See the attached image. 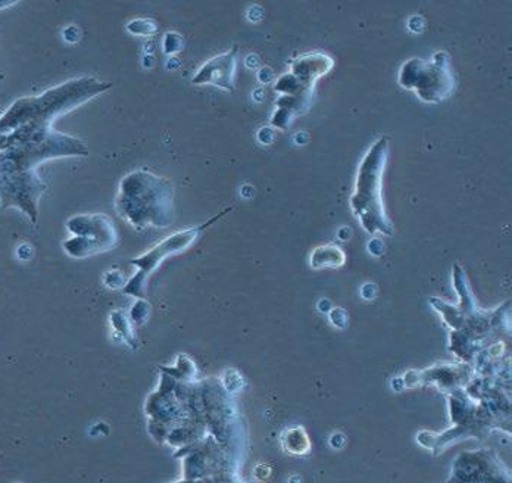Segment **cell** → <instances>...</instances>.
<instances>
[{
  "label": "cell",
  "mask_w": 512,
  "mask_h": 483,
  "mask_svg": "<svg viewBox=\"0 0 512 483\" xmlns=\"http://www.w3.org/2000/svg\"><path fill=\"white\" fill-rule=\"evenodd\" d=\"M8 136V146L0 151V204L18 208L37 223L46 190L37 174L39 165L58 158L89 157L90 149L78 137L56 132L46 121L26 124Z\"/></svg>",
  "instance_id": "cell-1"
},
{
  "label": "cell",
  "mask_w": 512,
  "mask_h": 483,
  "mask_svg": "<svg viewBox=\"0 0 512 483\" xmlns=\"http://www.w3.org/2000/svg\"><path fill=\"white\" fill-rule=\"evenodd\" d=\"M109 89H112L111 83L83 76L52 87L42 95L17 99L0 117V135H9L30 123H53L56 118L68 114Z\"/></svg>",
  "instance_id": "cell-2"
},
{
  "label": "cell",
  "mask_w": 512,
  "mask_h": 483,
  "mask_svg": "<svg viewBox=\"0 0 512 483\" xmlns=\"http://www.w3.org/2000/svg\"><path fill=\"white\" fill-rule=\"evenodd\" d=\"M115 210L136 229L170 226L174 211L173 182L152 171H131L118 186Z\"/></svg>",
  "instance_id": "cell-3"
},
{
  "label": "cell",
  "mask_w": 512,
  "mask_h": 483,
  "mask_svg": "<svg viewBox=\"0 0 512 483\" xmlns=\"http://www.w3.org/2000/svg\"><path fill=\"white\" fill-rule=\"evenodd\" d=\"M333 67L334 59L324 52H309L293 59L289 73L283 74L274 83V92L279 98L271 117V126L287 130L296 118L307 114L317 81L327 76Z\"/></svg>",
  "instance_id": "cell-4"
},
{
  "label": "cell",
  "mask_w": 512,
  "mask_h": 483,
  "mask_svg": "<svg viewBox=\"0 0 512 483\" xmlns=\"http://www.w3.org/2000/svg\"><path fill=\"white\" fill-rule=\"evenodd\" d=\"M389 157V137L383 136L373 143L359 162L355 177L351 207L370 233H392V224L383 202V176Z\"/></svg>",
  "instance_id": "cell-5"
},
{
  "label": "cell",
  "mask_w": 512,
  "mask_h": 483,
  "mask_svg": "<svg viewBox=\"0 0 512 483\" xmlns=\"http://www.w3.org/2000/svg\"><path fill=\"white\" fill-rule=\"evenodd\" d=\"M399 84L414 92L424 104L436 105L451 98L455 77L448 52H437L430 61L408 59L399 71Z\"/></svg>",
  "instance_id": "cell-6"
},
{
  "label": "cell",
  "mask_w": 512,
  "mask_h": 483,
  "mask_svg": "<svg viewBox=\"0 0 512 483\" xmlns=\"http://www.w3.org/2000/svg\"><path fill=\"white\" fill-rule=\"evenodd\" d=\"M68 229L77 238L65 242V249L73 257H86L111 248L117 239L109 217L103 214H81L68 221Z\"/></svg>",
  "instance_id": "cell-7"
},
{
  "label": "cell",
  "mask_w": 512,
  "mask_h": 483,
  "mask_svg": "<svg viewBox=\"0 0 512 483\" xmlns=\"http://www.w3.org/2000/svg\"><path fill=\"white\" fill-rule=\"evenodd\" d=\"M230 210L224 211L217 217L212 218L211 221L204 224L201 227H195V229L184 230V232L176 233V235L170 236V238L165 239L164 242L159 243L158 246H155L152 251H149L148 254L140 257L139 260H134V266L139 267V273L131 279V282L128 283L127 286V294L140 296L145 291V282L146 277L152 273L159 266V263H162L164 258H167L168 255L177 254V252L183 251L187 246L192 245L193 242L198 239V236L201 235L202 230L205 229L209 224L214 223L218 218L223 217L224 214L229 213Z\"/></svg>",
  "instance_id": "cell-8"
},
{
  "label": "cell",
  "mask_w": 512,
  "mask_h": 483,
  "mask_svg": "<svg viewBox=\"0 0 512 483\" xmlns=\"http://www.w3.org/2000/svg\"><path fill=\"white\" fill-rule=\"evenodd\" d=\"M237 56H239L237 46L224 52V54L214 56L196 71L195 76L192 77V83L196 86L211 84V86L226 90V92H234Z\"/></svg>",
  "instance_id": "cell-9"
},
{
  "label": "cell",
  "mask_w": 512,
  "mask_h": 483,
  "mask_svg": "<svg viewBox=\"0 0 512 483\" xmlns=\"http://www.w3.org/2000/svg\"><path fill=\"white\" fill-rule=\"evenodd\" d=\"M345 263V254L337 246L327 245L315 249L312 252L311 266L314 269H323V267H339Z\"/></svg>",
  "instance_id": "cell-10"
},
{
  "label": "cell",
  "mask_w": 512,
  "mask_h": 483,
  "mask_svg": "<svg viewBox=\"0 0 512 483\" xmlns=\"http://www.w3.org/2000/svg\"><path fill=\"white\" fill-rule=\"evenodd\" d=\"M127 31L133 36L152 37L158 33V24L149 18H136L127 24Z\"/></svg>",
  "instance_id": "cell-11"
},
{
  "label": "cell",
  "mask_w": 512,
  "mask_h": 483,
  "mask_svg": "<svg viewBox=\"0 0 512 483\" xmlns=\"http://www.w3.org/2000/svg\"><path fill=\"white\" fill-rule=\"evenodd\" d=\"M183 48V36H181L179 33H176V31H168V33H165V36L162 37V51H164L165 54L174 56L183 51Z\"/></svg>",
  "instance_id": "cell-12"
},
{
  "label": "cell",
  "mask_w": 512,
  "mask_h": 483,
  "mask_svg": "<svg viewBox=\"0 0 512 483\" xmlns=\"http://www.w3.org/2000/svg\"><path fill=\"white\" fill-rule=\"evenodd\" d=\"M62 36H64L65 42L71 43V45H76L78 40H80V30H78L76 26H68L65 28Z\"/></svg>",
  "instance_id": "cell-13"
},
{
  "label": "cell",
  "mask_w": 512,
  "mask_h": 483,
  "mask_svg": "<svg viewBox=\"0 0 512 483\" xmlns=\"http://www.w3.org/2000/svg\"><path fill=\"white\" fill-rule=\"evenodd\" d=\"M259 143L262 145H270L274 140V130L271 127H264V129L259 130L258 135Z\"/></svg>",
  "instance_id": "cell-14"
},
{
  "label": "cell",
  "mask_w": 512,
  "mask_h": 483,
  "mask_svg": "<svg viewBox=\"0 0 512 483\" xmlns=\"http://www.w3.org/2000/svg\"><path fill=\"white\" fill-rule=\"evenodd\" d=\"M256 77H258V80L261 81L262 84L271 83L274 79L273 71L267 67L261 68V70L258 71V74H256Z\"/></svg>",
  "instance_id": "cell-15"
},
{
  "label": "cell",
  "mask_w": 512,
  "mask_h": 483,
  "mask_svg": "<svg viewBox=\"0 0 512 483\" xmlns=\"http://www.w3.org/2000/svg\"><path fill=\"white\" fill-rule=\"evenodd\" d=\"M262 17H264V11H262V8H259L258 5L252 6V8L249 9L248 20L252 21V23H258V21L262 20Z\"/></svg>",
  "instance_id": "cell-16"
},
{
  "label": "cell",
  "mask_w": 512,
  "mask_h": 483,
  "mask_svg": "<svg viewBox=\"0 0 512 483\" xmlns=\"http://www.w3.org/2000/svg\"><path fill=\"white\" fill-rule=\"evenodd\" d=\"M245 65L248 68H251V70H255V68H258L259 65V59L258 56L252 54L249 55L248 58H246Z\"/></svg>",
  "instance_id": "cell-17"
},
{
  "label": "cell",
  "mask_w": 512,
  "mask_h": 483,
  "mask_svg": "<svg viewBox=\"0 0 512 483\" xmlns=\"http://www.w3.org/2000/svg\"><path fill=\"white\" fill-rule=\"evenodd\" d=\"M180 67V61L179 58H176V56H170L167 61V68L168 70H176V68Z\"/></svg>",
  "instance_id": "cell-18"
},
{
  "label": "cell",
  "mask_w": 512,
  "mask_h": 483,
  "mask_svg": "<svg viewBox=\"0 0 512 483\" xmlns=\"http://www.w3.org/2000/svg\"><path fill=\"white\" fill-rule=\"evenodd\" d=\"M143 67H145V68L154 67V56H152V55L143 56Z\"/></svg>",
  "instance_id": "cell-19"
},
{
  "label": "cell",
  "mask_w": 512,
  "mask_h": 483,
  "mask_svg": "<svg viewBox=\"0 0 512 483\" xmlns=\"http://www.w3.org/2000/svg\"><path fill=\"white\" fill-rule=\"evenodd\" d=\"M14 5V3H3L0 2V9L8 8V6Z\"/></svg>",
  "instance_id": "cell-20"
}]
</instances>
